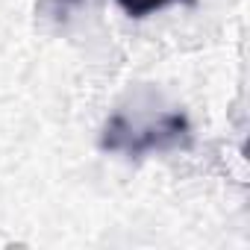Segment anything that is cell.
<instances>
[{
  "label": "cell",
  "instance_id": "6da1fadb",
  "mask_svg": "<svg viewBox=\"0 0 250 250\" xmlns=\"http://www.w3.org/2000/svg\"><path fill=\"white\" fill-rule=\"evenodd\" d=\"M188 139V121L183 115H162L156 124L133 127L127 118L115 115L103 133V147L115 153H147V150H168L180 147Z\"/></svg>",
  "mask_w": 250,
  "mask_h": 250
},
{
  "label": "cell",
  "instance_id": "7a4b0ae2",
  "mask_svg": "<svg viewBox=\"0 0 250 250\" xmlns=\"http://www.w3.org/2000/svg\"><path fill=\"white\" fill-rule=\"evenodd\" d=\"M171 3H191V0H118V6L130 18H147V15H153Z\"/></svg>",
  "mask_w": 250,
  "mask_h": 250
}]
</instances>
